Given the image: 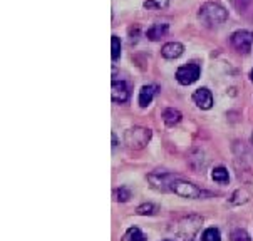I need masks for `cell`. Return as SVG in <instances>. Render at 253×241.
Listing matches in <instances>:
<instances>
[{
	"instance_id": "cell-1",
	"label": "cell",
	"mask_w": 253,
	"mask_h": 241,
	"mask_svg": "<svg viewBox=\"0 0 253 241\" xmlns=\"http://www.w3.org/2000/svg\"><path fill=\"white\" fill-rule=\"evenodd\" d=\"M226 17H228L226 8L216 2H207L200 7V19L208 27H215L218 24H223L226 20Z\"/></svg>"
},
{
	"instance_id": "cell-2",
	"label": "cell",
	"mask_w": 253,
	"mask_h": 241,
	"mask_svg": "<svg viewBox=\"0 0 253 241\" xmlns=\"http://www.w3.org/2000/svg\"><path fill=\"white\" fill-rule=\"evenodd\" d=\"M153 137L151 129L143 127V126H134L131 129H127L126 134H124V144L129 149H143L149 144Z\"/></svg>"
},
{
	"instance_id": "cell-3",
	"label": "cell",
	"mask_w": 253,
	"mask_h": 241,
	"mask_svg": "<svg viewBox=\"0 0 253 241\" xmlns=\"http://www.w3.org/2000/svg\"><path fill=\"white\" fill-rule=\"evenodd\" d=\"M173 193L181 198H190V200H198V198H205V196H211L210 193L203 191L200 186H196L195 183L191 181H186V179H181L178 178L174 181L173 184Z\"/></svg>"
},
{
	"instance_id": "cell-4",
	"label": "cell",
	"mask_w": 253,
	"mask_h": 241,
	"mask_svg": "<svg viewBox=\"0 0 253 241\" xmlns=\"http://www.w3.org/2000/svg\"><path fill=\"white\" fill-rule=\"evenodd\" d=\"M178 179V176L166 173V171H154L148 174V183L160 193H173V184Z\"/></svg>"
},
{
	"instance_id": "cell-5",
	"label": "cell",
	"mask_w": 253,
	"mask_h": 241,
	"mask_svg": "<svg viewBox=\"0 0 253 241\" xmlns=\"http://www.w3.org/2000/svg\"><path fill=\"white\" fill-rule=\"evenodd\" d=\"M230 44L237 50L238 54H248L253 44V34L248 30H237V32L231 34L230 37Z\"/></svg>"
},
{
	"instance_id": "cell-6",
	"label": "cell",
	"mask_w": 253,
	"mask_h": 241,
	"mask_svg": "<svg viewBox=\"0 0 253 241\" xmlns=\"http://www.w3.org/2000/svg\"><path fill=\"white\" fill-rule=\"evenodd\" d=\"M174 77H176L178 84L181 85H191L195 84L196 80L200 79V67L198 64H183L181 67H178L176 74H174Z\"/></svg>"
},
{
	"instance_id": "cell-7",
	"label": "cell",
	"mask_w": 253,
	"mask_h": 241,
	"mask_svg": "<svg viewBox=\"0 0 253 241\" xmlns=\"http://www.w3.org/2000/svg\"><path fill=\"white\" fill-rule=\"evenodd\" d=\"M129 85H127L126 80L123 79H114L111 82V99L118 104H124V102L129 101Z\"/></svg>"
},
{
	"instance_id": "cell-8",
	"label": "cell",
	"mask_w": 253,
	"mask_h": 241,
	"mask_svg": "<svg viewBox=\"0 0 253 241\" xmlns=\"http://www.w3.org/2000/svg\"><path fill=\"white\" fill-rule=\"evenodd\" d=\"M193 101H195V104L198 106V109H201V111H210L213 107L211 90L207 89V87L196 89L195 94H193Z\"/></svg>"
},
{
	"instance_id": "cell-9",
	"label": "cell",
	"mask_w": 253,
	"mask_h": 241,
	"mask_svg": "<svg viewBox=\"0 0 253 241\" xmlns=\"http://www.w3.org/2000/svg\"><path fill=\"white\" fill-rule=\"evenodd\" d=\"M183 50H184V47H183V44H179V42H168V44L163 45L161 55L168 60H173V59L181 57Z\"/></svg>"
},
{
	"instance_id": "cell-10",
	"label": "cell",
	"mask_w": 253,
	"mask_h": 241,
	"mask_svg": "<svg viewBox=\"0 0 253 241\" xmlns=\"http://www.w3.org/2000/svg\"><path fill=\"white\" fill-rule=\"evenodd\" d=\"M161 119L168 127H173V126H176V124L181 122L183 114L179 113L178 109H174V107H166V109L161 113Z\"/></svg>"
},
{
	"instance_id": "cell-11",
	"label": "cell",
	"mask_w": 253,
	"mask_h": 241,
	"mask_svg": "<svg viewBox=\"0 0 253 241\" xmlns=\"http://www.w3.org/2000/svg\"><path fill=\"white\" fill-rule=\"evenodd\" d=\"M158 87H154V85H143V87L139 89V94H138V101H139V107H148L149 104L153 102L154 99V94H156Z\"/></svg>"
},
{
	"instance_id": "cell-12",
	"label": "cell",
	"mask_w": 253,
	"mask_h": 241,
	"mask_svg": "<svg viewBox=\"0 0 253 241\" xmlns=\"http://www.w3.org/2000/svg\"><path fill=\"white\" fill-rule=\"evenodd\" d=\"M168 30H169L168 24H154L148 29L146 37H148L149 40H161V39L168 34Z\"/></svg>"
},
{
	"instance_id": "cell-13",
	"label": "cell",
	"mask_w": 253,
	"mask_h": 241,
	"mask_svg": "<svg viewBox=\"0 0 253 241\" xmlns=\"http://www.w3.org/2000/svg\"><path fill=\"white\" fill-rule=\"evenodd\" d=\"M211 179L216 184H228L230 183V173L225 166H215L211 171Z\"/></svg>"
},
{
	"instance_id": "cell-14",
	"label": "cell",
	"mask_w": 253,
	"mask_h": 241,
	"mask_svg": "<svg viewBox=\"0 0 253 241\" xmlns=\"http://www.w3.org/2000/svg\"><path fill=\"white\" fill-rule=\"evenodd\" d=\"M121 241H146V235L143 233L141 228L131 226V228H127V231L123 235Z\"/></svg>"
},
{
	"instance_id": "cell-15",
	"label": "cell",
	"mask_w": 253,
	"mask_h": 241,
	"mask_svg": "<svg viewBox=\"0 0 253 241\" xmlns=\"http://www.w3.org/2000/svg\"><path fill=\"white\" fill-rule=\"evenodd\" d=\"M201 241H221V233L216 226L207 228V230L201 233Z\"/></svg>"
},
{
	"instance_id": "cell-16",
	"label": "cell",
	"mask_w": 253,
	"mask_h": 241,
	"mask_svg": "<svg viewBox=\"0 0 253 241\" xmlns=\"http://www.w3.org/2000/svg\"><path fill=\"white\" fill-rule=\"evenodd\" d=\"M245 203H248V195L243 191V189H237L230 198V204H233V206H240V204H245Z\"/></svg>"
},
{
	"instance_id": "cell-17",
	"label": "cell",
	"mask_w": 253,
	"mask_h": 241,
	"mask_svg": "<svg viewBox=\"0 0 253 241\" xmlns=\"http://www.w3.org/2000/svg\"><path fill=\"white\" fill-rule=\"evenodd\" d=\"M116 200L119 201V203H127V201L131 200V189L129 188H126V186H119V188H116Z\"/></svg>"
},
{
	"instance_id": "cell-18",
	"label": "cell",
	"mask_w": 253,
	"mask_h": 241,
	"mask_svg": "<svg viewBox=\"0 0 253 241\" xmlns=\"http://www.w3.org/2000/svg\"><path fill=\"white\" fill-rule=\"evenodd\" d=\"M230 241H252L250 235H248L247 230L243 228H237L230 233Z\"/></svg>"
},
{
	"instance_id": "cell-19",
	"label": "cell",
	"mask_w": 253,
	"mask_h": 241,
	"mask_svg": "<svg viewBox=\"0 0 253 241\" xmlns=\"http://www.w3.org/2000/svg\"><path fill=\"white\" fill-rule=\"evenodd\" d=\"M156 211H158V206L153 203H143L136 208V213L143 214V216H151V214H154Z\"/></svg>"
},
{
	"instance_id": "cell-20",
	"label": "cell",
	"mask_w": 253,
	"mask_h": 241,
	"mask_svg": "<svg viewBox=\"0 0 253 241\" xmlns=\"http://www.w3.org/2000/svg\"><path fill=\"white\" fill-rule=\"evenodd\" d=\"M119 55H121V40H119L118 36H113V39H111V57H113V60H118Z\"/></svg>"
},
{
	"instance_id": "cell-21",
	"label": "cell",
	"mask_w": 253,
	"mask_h": 241,
	"mask_svg": "<svg viewBox=\"0 0 253 241\" xmlns=\"http://www.w3.org/2000/svg\"><path fill=\"white\" fill-rule=\"evenodd\" d=\"M141 36V29L139 25H131L129 30H127V37H129V44H136L139 40Z\"/></svg>"
},
{
	"instance_id": "cell-22",
	"label": "cell",
	"mask_w": 253,
	"mask_h": 241,
	"mask_svg": "<svg viewBox=\"0 0 253 241\" xmlns=\"http://www.w3.org/2000/svg\"><path fill=\"white\" fill-rule=\"evenodd\" d=\"M168 5V0H146V8H165Z\"/></svg>"
},
{
	"instance_id": "cell-23",
	"label": "cell",
	"mask_w": 253,
	"mask_h": 241,
	"mask_svg": "<svg viewBox=\"0 0 253 241\" xmlns=\"http://www.w3.org/2000/svg\"><path fill=\"white\" fill-rule=\"evenodd\" d=\"M116 144H118V139H116V134H113V146L116 148Z\"/></svg>"
},
{
	"instance_id": "cell-24",
	"label": "cell",
	"mask_w": 253,
	"mask_h": 241,
	"mask_svg": "<svg viewBox=\"0 0 253 241\" xmlns=\"http://www.w3.org/2000/svg\"><path fill=\"white\" fill-rule=\"evenodd\" d=\"M250 80H252V82H253V69H252V71H250Z\"/></svg>"
},
{
	"instance_id": "cell-25",
	"label": "cell",
	"mask_w": 253,
	"mask_h": 241,
	"mask_svg": "<svg viewBox=\"0 0 253 241\" xmlns=\"http://www.w3.org/2000/svg\"><path fill=\"white\" fill-rule=\"evenodd\" d=\"M252 144H253V134H252Z\"/></svg>"
},
{
	"instance_id": "cell-26",
	"label": "cell",
	"mask_w": 253,
	"mask_h": 241,
	"mask_svg": "<svg viewBox=\"0 0 253 241\" xmlns=\"http://www.w3.org/2000/svg\"><path fill=\"white\" fill-rule=\"evenodd\" d=\"M163 241H171V240H163Z\"/></svg>"
},
{
	"instance_id": "cell-27",
	"label": "cell",
	"mask_w": 253,
	"mask_h": 241,
	"mask_svg": "<svg viewBox=\"0 0 253 241\" xmlns=\"http://www.w3.org/2000/svg\"><path fill=\"white\" fill-rule=\"evenodd\" d=\"M188 241H193V240H188Z\"/></svg>"
}]
</instances>
